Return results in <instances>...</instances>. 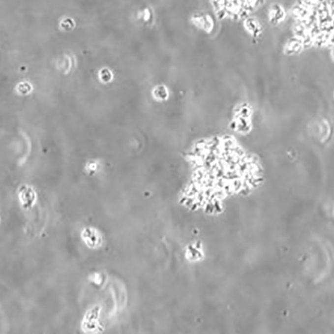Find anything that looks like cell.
<instances>
[{
  "label": "cell",
  "instance_id": "1",
  "mask_svg": "<svg viewBox=\"0 0 334 334\" xmlns=\"http://www.w3.org/2000/svg\"><path fill=\"white\" fill-rule=\"evenodd\" d=\"M225 12L229 14H241L256 6L259 0H214ZM260 1V0H259Z\"/></svg>",
  "mask_w": 334,
  "mask_h": 334
}]
</instances>
